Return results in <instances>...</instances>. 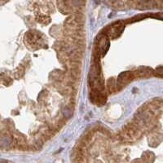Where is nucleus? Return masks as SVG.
Wrapping results in <instances>:
<instances>
[{
    "instance_id": "1",
    "label": "nucleus",
    "mask_w": 163,
    "mask_h": 163,
    "mask_svg": "<svg viewBox=\"0 0 163 163\" xmlns=\"http://www.w3.org/2000/svg\"><path fill=\"white\" fill-rule=\"evenodd\" d=\"M123 135H124L125 138H127L129 140H134V139L138 138L140 135L139 129L135 125H129L123 130Z\"/></svg>"
},
{
    "instance_id": "2",
    "label": "nucleus",
    "mask_w": 163,
    "mask_h": 163,
    "mask_svg": "<svg viewBox=\"0 0 163 163\" xmlns=\"http://www.w3.org/2000/svg\"><path fill=\"white\" fill-rule=\"evenodd\" d=\"M123 28H124V25H122L121 22H117V23L114 24L112 26L109 27L108 34L110 37L117 38L120 35L121 32L123 30Z\"/></svg>"
},
{
    "instance_id": "3",
    "label": "nucleus",
    "mask_w": 163,
    "mask_h": 163,
    "mask_svg": "<svg viewBox=\"0 0 163 163\" xmlns=\"http://www.w3.org/2000/svg\"><path fill=\"white\" fill-rule=\"evenodd\" d=\"M132 73L130 72H124L118 76V86H125L132 79Z\"/></svg>"
},
{
    "instance_id": "4",
    "label": "nucleus",
    "mask_w": 163,
    "mask_h": 163,
    "mask_svg": "<svg viewBox=\"0 0 163 163\" xmlns=\"http://www.w3.org/2000/svg\"><path fill=\"white\" fill-rule=\"evenodd\" d=\"M148 68H143V70H138L136 72V73L138 74L139 77H142V78L143 77H148L151 74V72H152V70L148 71Z\"/></svg>"
},
{
    "instance_id": "5",
    "label": "nucleus",
    "mask_w": 163,
    "mask_h": 163,
    "mask_svg": "<svg viewBox=\"0 0 163 163\" xmlns=\"http://www.w3.org/2000/svg\"><path fill=\"white\" fill-rule=\"evenodd\" d=\"M157 73L163 76V67H159L157 68Z\"/></svg>"
}]
</instances>
